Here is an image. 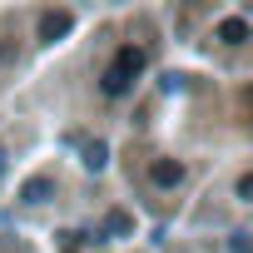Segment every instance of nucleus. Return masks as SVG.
<instances>
[{
    "label": "nucleus",
    "mask_w": 253,
    "mask_h": 253,
    "mask_svg": "<svg viewBox=\"0 0 253 253\" xmlns=\"http://www.w3.org/2000/svg\"><path fill=\"white\" fill-rule=\"evenodd\" d=\"M139 65H144V55H139V50H124V55H119V65L104 75V89H109V94H124V89H129V75H134Z\"/></svg>",
    "instance_id": "1"
},
{
    "label": "nucleus",
    "mask_w": 253,
    "mask_h": 253,
    "mask_svg": "<svg viewBox=\"0 0 253 253\" xmlns=\"http://www.w3.org/2000/svg\"><path fill=\"white\" fill-rule=\"evenodd\" d=\"M65 30H70V15H60V10H55V15H45V40H60Z\"/></svg>",
    "instance_id": "2"
},
{
    "label": "nucleus",
    "mask_w": 253,
    "mask_h": 253,
    "mask_svg": "<svg viewBox=\"0 0 253 253\" xmlns=\"http://www.w3.org/2000/svg\"><path fill=\"white\" fill-rule=\"evenodd\" d=\"M179 174H184L179 164H159V169H154V179H159V184H179Z\"/></svg>",
    "instance_id": "3"
},
{
    "label": "nucleus",
    "mask_w": 253,
    "mask_h": 253,
    "mask_svg": "<svg viewBox=\"0 0 253 253\" xmlns=\"http://www.w3.org/2000/svg\"><path fill=\"white\" fill-rule=\"evenodd\" d=\"M104 228H109V233H129V213H109Z\"/></svg>",
    "instance_id": "4"
},
{
    "label": "nucleus",
    "mask_w": 253,
    "mask_h": 253,
    "mask_svg": "<svg viewBox=\"0 0 253 253\" xmlns=\"http://www.w3.org/2000/svg\"><path fill=\"white\" fill-rule=\"evenodd\" d=\"M89 169H104V144H89V159H84Z\"/></svg>",
    "instance_id": "5"
}]
</instances>
